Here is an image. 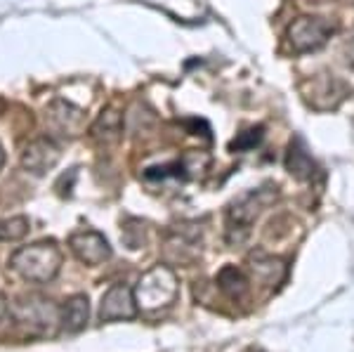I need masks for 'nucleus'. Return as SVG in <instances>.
<instances>
[{
  "mask_svg": "<svg viewBox=\"0 0 354 352\" xmlns=\"http://www.w3.org/2000/svg\"><path fill=\"white\" fill-rule=\"evenodd\" d=\"M64 253L57 246L55 239L36 241L31 246H21L10 255V268H12L21 279L31 284H48L53 281L62 270Z\"/></svg>",
  "mask_w": 354,
  "mask_h": 352,
  "instance_id": "1",
  "label": "nucleus"
},
{
  "mask_svg": "<svg viewBox=\"0 0 354 352\" xmlns=\"http://www.w3.org/2000/svg\"><path fill=\"white\" fill-rule=\"evenodd\" d=\"M177 293H180V281L168 265H156L145 272L135 286V300L142 315H156L168 310L175 303Z\"/></svg>",
  "mask_w": 354,
  "mask_h": 352,
  "instance_id": "2",
  "label": "nucleus"
},
{
  "mask_svg": "<svg viewBox=\"0 0 354 352\" xmlns=\"http://www.w3.org/2000/svg\"><path fill=\"white\" fill-rule=\"evenodd\" d=\"M277 198V187H260V189L243 192L227 208V241L241 243L250 232V225Z\"/></svg>",
  "mask_w": 354,
  "mask_h": 352,
  "instance_id": "3",
  "label": "nucleus"
},
{
  "mask_svg": "<svg viewBox=\"0 0 354 352\" xmlns=\"http://www.w3.org/2000/svg\"><path fill=\"white\" fill-rule=\"evenodd\" d=\"M10 315L19 326L28 328L31 333H41V336H50L55 328H62L59 305L43 296H26L19 298L10 305Z\"/></svg>",
  "mask_w": 354,
  "mask_h": 352,
  "instance_id": "4",
  "label": "nucleus"
},
{
  "mask_svg": "<svg viewBox=\"0 0 354 352\" xmlns=\"http://www.w3.org/2000/svg\"><path fill=\"white\" fill-rule=\"evenodd\" d=\"M335 24L326 17H298L293 24L288 26V45L293 53H314V50L324 48L328 38L333 36Z\"/></svg>",
  "mask_w": 354,
  "mask_h": 352,
  "instance_id": "5",
  "label": "nucleus"
},
{
  "mask_svg": "<svg viewBox=\"0 0 354 352\" xmlns=\"http://www.w3.org/2000/svg\"><path fill=\"white\" fill-rule=\"evenodd\" d=\"M137 312V300H135V288H130L128 284H113L109 291L102 296L100 303V319L102 322H128L135 319Z\"/></svg>",
  "mask_w": 354,
  "mask_h": 352,
  "instance_id": "6",
  "label": "nucleus"
},
{
  "mask_svg": "<svg viewBox=\"0 0 354 352\" xmlns=\"http://www.w3.org/2000/svg\"><path fill=\"white\" fill-rule=\"evenodd\" d=\"M68 248L76 255L81 263L90 265V268H97V265L106 263L111 258V246L109 241L104 239V234L95 230H81L73 232L68 237Z\"/></svg>",
  "mask_w": 354,
  "mask_h": 352,
  "instance_id": "7",
  "label": "nucleus"
},
{
  "mask_svg": "<svg viewBox=\"0 0 354 352\" xmlns=\"http://www.w3.org/2000/svg\"><path fill=\"white\" fill-rule=\"evenodd\" d=\"M62 158L59 145L53 138H38L31 140L21 151V166L33 175H45L53 170Z\"/></svg>",
  "mask_w": 354,
  "mask_h": 352,
  "instance_id": "8",
  "label": "nucleus"
},
{
  "mask_svg": "<svg viewBox=\"0 0 354 352\" xmlns=\"http://www.w3.org/2000/svg\"><path fill=\"white\" fill-rule=\"evenodd\" d=\"M45 123L53 133H59V135H73L83 133V126H85V113L73 106L71 102H64V100H55L53 104L45 109Z\"/></svg>",
  "mask_w": 354,
  "mask_h": 352,
  "instance_id": "9",
  "label": "nucleus"
},
{
  "mask_svg": "<svg viewBox=\"0 0 354 352\" xmlns=\"http://www.w3.org/2000/svg\"><path fill=\"white\" fill-rule=\"evenodd\" d=\"M248 265H250V272H253L255 281L267 288H277L279 284L286 279L288 268L281 258H274V255H267L262 251H253L248 255Z\"/></svg>",
  "mask_w": 354,
  "mask_h": 352,
  "instance_id": "10",
  "label": "nucleus"
},
{
  "mask_svg": "<svg viewBox=\"0 0 354 352\" xmlns=\"http://www.w3.org/2000/svg\"><path fill=\"white\" fill-rule=\"evenodd\" d=\"M90 138L100 142L102 147H113L118 145L123 138V113L113 106H106L100 116L95 118V123L90 126Z\"/></svg>",
  "mask_w": 354,
  "mask_h": 352,
  "instance_id": "11",
  "label": "nucleus"
},
{
  "mask_svg": "<svg viewBox=\"0 0 354 352\" xmlns=\"http://www.w3.org/2000/svg\"><path fill=\"white\" fill-rule=\"evenodd\" d=\"M59 317H62V331H66V333L83 331L85 324H88V317H90L88 296L76 293V296L64 300V303L59 305Z\"/></svg>",
  "mask_w": 354,
  "mask_h": 352,
  "instance_id": "12",
  "label": "nucleus"
},
{
  "mask_svg": "<svg viewBox=\"0 0 354 352\" xmlns=\"http://www.w3.org/2000/svg\"><path fill=\"white\" fill-rule=\"evenodd\" d=\"M286 170H288L290 175H293V178H298V180H312L314 173H317V163H314V158L310 156L305 142H302L300 138H295L288 145Z\"/></svg>",
  "mask_w": 354,
  "mask_h": 352,
  "instance_id": "13",
  "label": "nucleus"
},
{
  "mask_svg": "<svg viewBox=\"0 0 354 352\" xmlns=\"http://www.w3.org/2000/svg\"><path fill=\"white\" fill-rule=\"evenodd\" d=\"M218 286L220 291L225 293L230 300H236V303H241V300L248 298L250 293V281L248 277L243 275L239 268H234V265H227V268L220 270L218 275Z\"/></svg>",
  "mask_w": 354,
  "mask_h": 352,
  "instance_id": "14",
  "label": "nucleus"
},
{
  "mask_svg": "<svg viewBox=\"0 0 354 352\" xmlns=\"http://www.w3.org/2000/svg\"><path fill=\"white\" fill-rule=\"evenodd\" d=\"M31 230V223L24 215H17L10 220H0V241H19Z\"/></svg>",
  "mask_w": 354,
  "mask_h": 352,
  "instance_id": "15",
  "label": "nucleus"
},
{
  "mask_svg": "<svg viewBox=\"0 0 354 352\" xmlns=\"http://www.w3.org/2000/svg\"><path fill=\"white\" fill-rule=\"evenodd\" d=\"M262 130H265V128L258 126V128H250V130H243V133H239V138L232 140L230 149L232 151H248V149H253V147L262 140Z\"/></svg>",
  "mask_w": 354,
  "mask_h": 352,
  "instance_id": "16",
  "label": "nucleus"
},
{
  "mask_svg": "<svg viewBox=\"0 0 354 352\" xmlns=\"http://www.w3.org/2000/svg\"><path fill=\"white\" fill-rule=\"evenodd\" d=\"M8 310H10V303H8V298L0 293V319H3L5 315H8Z\"/></svg>",
  "mask_w": 354,
  "mask_h": 352,
  "instance_id": "17",
  "label": "nucleus"
},
{
  "mask_svg": "<svg viewBox=\"0 0 354 352\" xmlns=\"http://www.w3.org/2000/svg\"><path fill=\"white\" fill-rule=\"evenodd\" d=\"M3 166H5V149L0 147V170H3Z\"/></svg>",
  "mask_w": 354,
  "mask_h": 352,
  "instance_id": "18",
  "label": "nucleus"
},
{
  "mask_svg": "<svg viewBox=\"0 0 354 352\" xmlns=\"http://www.w3.org/2000/svg\"><path fill=\"white\" fill-rule=\"evenodd\" d=\"M3 111H5V100L0 98V113H3Z\"/></svg>",
  "mask_w": 354,
  "mask_h": 352,
  "instance_id": "19",
  "label": "nucleus"
},
{
  "mask_svg": "<svg viewBox=\"0 0 354 352\" xmlns=\"http://www.w3.org/2000/svg\"><path fill=\"white\" fill-rule=\"evenodd\" d=\"M352 133H354V121H352Z\"/></svg>",
  "mask_w": 354,
  "mask_h": 352,
  "instance_id": "20",
  "label": "nucleus"
}]
</instances>
